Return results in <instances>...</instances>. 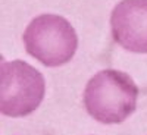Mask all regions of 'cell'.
<instances>
[{"label":"cell","mask_w":147,"mask_h":135,"mask_svg":"<svg viewBox=\"0 0 147 135\" xmlns=\"http://www.w3.org/2000/svg\"><path fill=\"white\" fill-rule=\"evenodd\" d=\"M137 97L138 88L128 73L105 69L87 82L84 106L102 124H121L136 110Z\"/></svg>","instance_id":"6da1fadb"},{"label":"cell","mask_w":147,"mask_h":135,"mask_svg":"<svg viewBox=\"0 0 147 135\" xmlns=\"http://www.w3.org/2000/svg\"><path fill=\"white\" fill-rule=\"evenodd\" d=\"M27 52L49 68L62 66L74 57L78 37L74 27L59 15L46 13L34 18L24 32Z\"/></svg>","instance_id":"7a4b0ae2"},{"label":"cell","mask_w":147,"mask_h":135,"mask_svg":"<svg viewBox=\"0 0 147 135\" xmlns=\"http://www.w3.org/2000/svg\"><path fill=\"white\" fill-rule=\"evenodd\" d=\"M43 75L24 60L2 65V97L0 109L5 116H28L40 106L44 97Z\"/></svg>","instance_id":"3957f363"},{"label":"cell","mask_w":147,"mask_h":135,"mask_svg":"<svg viewBox=\"0 0 147 135\" xmlns=\"http://www.w3.org/2000/svg\"><path fill=\"white\" fill-rule=\"evenodd\" d=\"M113 40L132 53H147V0H121L110 15Z\"/></svg>","instance_id":"277c9868"}]
</instances>
